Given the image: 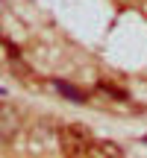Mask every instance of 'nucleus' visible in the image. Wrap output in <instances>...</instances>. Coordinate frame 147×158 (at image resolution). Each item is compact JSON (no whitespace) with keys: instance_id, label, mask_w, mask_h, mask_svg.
I'll return each instance as SVG.
<instances>
[{"instance_id":"f257e3e1","label":"nucleus","mask_w":147,"mask_h":158,"mask_svg":"<svg viewBox=\"0 0 147 158\" xmlns=\"http://www.w3.org/2000/svg\"><path fill=\"white\" fill-rule=\"evenodd\" d=\"M91 143L94 141L82 126H62L59 129V147L65 155H88Z\"/></svg>"},{"instance_id":"f03ea898","label":"nucleus","mask_w":147,"mask_h":158,"mask_svg":"<svg viewBox=\"0 0 147 158\" xmlns=\"http://www.w3.org/2000/svg\"><path fill=\"white\" fill-rule=\"evenodd\" d=\"M88 155H94V158H121L124 155V149L118 147V143H112V141H100V143H91V149H88Z\"/></svg>"},{"instance_id":"7ed1b4c3","label":"nucleus","mask_w":147,"mask_h":158,"mask_svg":"<svg viewBox=\"0 0 147 158\" xmlns=\"http://www.w3.org/2000/svg\"><path fill=\"white\" fill-rule=\"evenodd\" d=\"M53 88H56L62 97H68L71 102H85V94H82V91L74 88V85H68V82H62V79H56V82H53Z\"/></svg>"}]
</instances>
